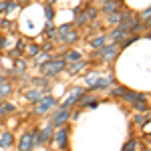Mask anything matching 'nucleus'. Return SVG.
I'll use <instances>...</instances> for the list:
<instances>
[{
	"label": "nucleus",
	"instance_id": "nucleus-35",
	"mask_svg": "<svg viewBox=\"0 0 151 151\" xmlns=\"http://www.w3.org/2000/svg\"><path fill=\"white\" fill-rule=\"evenodd\" d=\"M101 2H107V0H101Z\"/></svg>",
	"mask_w": 151,
	"mask_h": 151
},
{
	"label": "nucleus",
	"instance_id": "nucleus-24",
	"mask_svg": "<svg viewBox=\"0 0 151 151\" xmlns=\"http://www.w3.org/2000/svg\"><path fill=\"white\" fill-rule=\"evenodd\" d=\"M85 14H87V18H89V20H93L95 16H97V10L91 8V6H87V8H85Z\"/></svg>",
	"mask_w": 151,
	"mask_h": 151
},
{
	"label": "nucleus",
	"instance_id": "nucleus-31",
	"mask_svg": "<svg viewBox=\"0 0 151 151\" xmlns=\"http://www.w3.org/2000/svg\"><path fill=\"white\" fill-rule=\"evenodd\" d=\"M6 47V38H4V36H0V48H4Z\"/></svg>",
	"mask_w": 151,
	"mask_h": 151
},
{
	"label": "nucleus",
	"instance_id": "nucleus-12",
	"mask_svg": "<svg viewBox=\"0 0 151 151\" xmlns=\"http://www.w3.org/2000/svg\"><path fill=\"white\" fill-rule=\"evenodd\" d=\"M101 55H103V60H113L117 57V47H103Z\"/></svg>",
	"mask_w": 151,
	"mask_h": 151
},
{
	"label": "nucleus",
	"instance_id": "nucleus-33",
	"mask_svg": "<svg viewBox=\"0 0 151 151\" xmlns=\"http://www.w3.org/2000/svg\"><path fill=\"white\" fill-rule=\"evenodd\" d=\"M147 24H149V26H151V20H149V22H147Z\"/></svg>",
	"mask_w": 151,
	"mask_h": 151
},
{
	"label": "nucleus",
	"instance_id": "nucleus-1",
	"mask_svg": "<svg viewBox=\"0 0 151 151\" xmlns=\"http://www.w3.org/2000/svg\"><path fill=\"white\" fill-rule=\"evenodd\" d=\"M63 70H67V63H65L63 57H52L50 60H47L45 65H40V75L47 77V79L57 77V75L63 73Z\"/></svg>",
	"mask_w": 151,
	"mask_h": 151
},
{
	"label": "nucleus",
	"instance_id": "nucleus-9",
	"mask_svg": "<svg viewBox=\"0 0 151 151\" xmlns=\"http://www.w3.org/2000/svg\"><path fill=\"white\" fill-rule=\"evenodd\" d=\"M10 93H12V83L2 75V77H0V101H2L4 97H8Z\"/></svg>",
	"mask_w": 151,
	"mask_h": 151
},
{
	"label": "nucleus",
	"instance_id": "nucleus-2",
	"mask_svg": "<svg viewBox=\"0 0 151 151\" xmlns=\"http://www.w3.org/2000/svg\"><path fill=\"white\" fill-rule=\"evenodd\" d=\"M58 30V40H63V42H67V45H73V42H77L79 40V32L75 30V26L73 24H60L57 28Z\"/></svg>",
	"mask_w": 151,
	"mask_h": 151
},
{
	"label": "nucleus",
	"instance_id": "nucleus-36",
	"mask_svg": "<svg viewBox=\"0 0 151 151\" xmlns=\"http://www.w3.org/2000/svg\"><path fill=\"white\" fill-rule=\"evenodd\" d=\"M0 103H2V101H0Z\"/></svg>",
	"mask_w": 151,
	"mask_h": 151
},
{
	"label": "nucleus",
	"instance_id": "nucleus-19",
	"mask_svg": "<svg viewBox=\"0 0 151 151\" xmlns=\"http://www.w3.org/2000/svg\"><path fill=\"white\" fill-rule=\"evenodd\" d=\"M105 42H107V36H97L91 40V48H103Z\"/></svg>",
	"mask_w": 151,
	"mask_h": 151
},
{
	"label": "nucleus",
	"instance_id": "nucleus-25",
	"mask_svg": "<svg viewBox=\"0 0 151 151\" xmlns=\"http://www.w3.org/2000/svg\"><path fill=\"white\" fill-rule=\"evenodd\" d=\"M135 147H137V141H127V143H125V147H123V151H133L135 149Z\"/></svg>",
	"mask_w": 151,
	"mask_h": 151
},
{
	"label": "nucleus",
	"instance_id": "nucleus-5",
	"mask_svg": "<svg viewBox=\"0 0 151 151\" xmlns=\"http://www.w3.org/2000/svg\"><path fill=\"white\" fill-rule=\"evenodd\" d=\"M35 149V133H22L18 139V151H32Z\"/></svg>",
	"mask_w": 151,
	"mask_h": 151
},
{
	"label": "nucleus",
	"instance_id": "nucleus-13",
	"mask_svg": "<svg viewBox=\"0 0 151 151\" xmlns=\"http://www.w3.org/2000/svg\"><path fill=\"white\" fill-rule=\"evenodd\" d=\"M85 67H87V63H85V60H77V63H69V65H67V70L73 73V75H77V73H81Z\"/></svg>",
	"mask_w": 151,
	"mask_h": 151
},
{
	"label": "nucleus",
	"instance_id": "nucleus-32",
	"mask_svg": "<svg viewBox=\"0 0 151 151\" xmlns=\"http://www.w3.org/2000/svg\"><path fill=\"white\" fill-rule=\"evenodd\" d=\"M0 77H2V69H0Z\"/></svg>",
	"mask_w": 151,
	"mask_h": 151
},
{
	"label": "nucleus",
	"instance_id": "nucleus-11",
	"mask_svg": "<svg viewBox=\"0 0 151 151\" xmlns=\"http://www.w3.org/2000/svg\"><path fill=\"white\" fill-rule=\"evenodd\" d=\"M63 58H65L67 65H69V63H77V60H81V52L75 50V48H70V50H67V52L63 55Z\"/></svg>",
	"mask_w": 151,
	"mask_h": 151
},
{
	"label": "nucleus",
	"instance_id": "nucleus-17",
	"mask_svg": "<svg viewBox=\"0 0 151 151\" xmlns=\"http://www.w3.org/2000/svg\"><path fill=\"white\" fill-rule=\"evenodd\" d=\"M125 36H127V30H125V28H117V30H113V32H111V36H109V38H113L115 42H119V40H123Z\"/></svg>",
	"mask_w": 151,
	"mask_h": 151
},
{
	"label": "nucleus",
	"instance_id": "nucleus-15",
	"mask_svg": "<svg viewBox=\"0 0 151 151\" xmlns=\"http://www.w3.org/2000/svg\"><path fill=\"white\" fill-rule=\"evenodd\" d=\"M117 8H119V2L117 0H107V2H103V6H101L103 12H115Z\"/></svg>",
	"mask_w": 151,
	"mask_h": 151
},
{
	"label": "nucleus",
	"instance_id": "nucleus-29",
	"mask_svg": "<svg viewBox=\"0 0 151 151\" xmlns=\"http://www.w3.org/2000/svg\"><path fill=\"white\" fill-rule=\"evenodd\" d=\"M145 121H147V117H143V115H137V117H135V123H137V125H143Z\"/></svg>",
	"mask_w": 151,
	"mask_h": 151
},
{
	"label": "nucleus",
	"instance_id": "nucleus-20",
	"mask_svg": "<svg viewBox=\"0 0 151 151\" xmlns=\"http://www.w3.org/2000/svg\"><path fill=\"white\" fill-rule=\"evenodd\" d=\"M12 111H14L12 103H0V115H6V113H12Z\"/></svg>",
	"mask_w": 151,
	"mask_h": 151
},
{
	"label": "nucleus",
	"instance_id": "nucleus-4",
	"mask_svg": "<svg viewBox=\"0 0 151 151\" xmlns=\"http://www.w3.org/2000/svg\"><path fill=\"white\" fill-rule=\"evenodd\" d=\"M55 107H57V99H55V97H50V95H45V97L35 105V113L45 115V113H48V111H50V109H55Z\"/></svg>",
	"mask_w": 151,
	"mask_h": 151
},
{
	"label": "nucleus",
	"instance_id": "nucleus-7",
	"mask_svg": "<svg viewBox=\"0 0 151 151\" xmlns=\"http://www.w3.org/2000/svg\"><path fill=\"white\" fill-rule=\"evenodd\" d=\"M81 97H83V89H75V91H73V93H70L69 97L63 101V105H60V107H65V109H70V107H73L75 103H79V101H81Z\"/></svg>",
	"mask_w": 151,
	"mask_h": 151
},
{
	"label": "nucleus",
	"instance_id": "nucleus-26",
	"mask_svg": "<svg viewBox=\"0 0 151 151\" xmlns=\"http://www.w3.org/2000/svg\"><path fill=\"white\" fill-rule=\"evenodd\" d=\"M133 109H135V111H145L147 107H145L143 101H137V103H133Z\"/></svg>",
	"mask_w": 151,
	"mask_h": 151
},
{
	"label": "nucleus",
	"instance_id": "nucleus-18",
	"mask_svg": "<svg viewBox=\"0 0 151 151\" xmlns=\"http://www.w3.org/2000/svg\"><path fill=\"white\" fill-rule=\"evenodd\" d=\"M50 55H48V52H45V50H42V52H38V55H36L35 57V63L36 65H45V63H47V60H50Z\"/></svg>",
	"mask_w": 151,
	"mask_h": 151
},
{
	"label": "nucleus",
	"instance_id": "nucleus-30",
	"mask_svg": "<svg viewBox=\"0 0 151 151\" xmlns=\"http://www.w3.org/2000/svg\"><path fill=\"white\" fill-rule=\"evenodd\" d=\"M149 16H151V8H149V10H145V12H143V16H141V18H143V20H147V22H149Z\"/></svg>",
	"mask_w": 151,
	"mask_h": 151
},
{
	"label": "nucleus",
	"instance_id": "nucleus-6",
	"mask_svg": "<svg viewBox=\"0 0 151 151\" xmlns=\"http://www.w3.org/2000/svg\"><path fill=\"white\" fill-rule=\"evenodd\" d=\"M67 135H69L67 127H58V131L52 135V139H55L58 149H65V147H67Z\"/></svg>",
	"mask_w": 151,
	"mask_h": 151
},
{
	"label": "nucleus",
	"instance_id": "nucleus-10",
	"mask_svg": "<svg viewBox=\"0 0 151 151\" xmlns=\"http://www.w3.org/2000/svg\"><path fill=\"white\" fill-rule=\"evenodd\" d=\"M12 143H14V137L10 131H0V147H10Z\"/></svg>",
	"mask_w": 151,
	"mask_h": 151
},
{
	"label": "nucleus",
	"instance_id": "nucleus-27",
	"mask_svg": "<svg viewBox=\"0 0 151 151\" xmlns=\"http://www.w3.org/2000/svg\"><path fill=\"white\" fill-rule=\"evenodd\" d=\"M119 20H121V14H119V12H117V14H111V16H109V22H111V24H117Z\"/></svg>",
	"mask_w": 151,
	"mask_h": 151
},
{
	"label": "nucleus",
	"instance_id": "nucleus-3",
	"mask_svg": "<svg viewBox=\"0 0 151 151\" xmlns=\"http://www.w3.org/2000/svg\"><path fill=\"white\" fill-rule=\"evenodd\" d=\"M67 119H70V109H65V107H58L57 111L50 117V125L52 127H65Z\"/></svg>",
	"mask_w": 151,
	"mask_h": 151
},
{
	"label": "nucleus",
	"instance_id": "nucleus-8",
	"mask_svg": "<svg viewBox=\"0 0 151 151\" xmlns=\"http://www.w3.org/2000/svg\"><path fill=\"white\" fill-rule=\"evenodd\" d=\"M24 97H26V101H28V103H35L36 105L42 97H45V91H42V89H30V91H26V93H24Z\"/></svg>",
	"mask_w": 151,
	"mask_h": 151
},
{
	"label": "nucleus",
	"instance_id": "nucleus-28",
	"mask_svg": "<svg viewBox=\"0 0 151 151\" xmlns=\"http://www.w3.org/2000/svg\"><path fill=\"white\" fill-rule=\"evenodd\" d=\"M95 81H97V75H87V85H91V87H93Z\"/></svg>",
	"mask_w": 151,
	"mask_h": 151
},
{
	"label": "nucleus",
	"instance_id": "nucleus-22",
	"mask_svg": "<svg viewBox=\"0 0 151 151\" xmlns=\"http://www.w3.org/2000/svg\"><path fill=\"white\" fill-rule=\"evenodd\" d=\"M79 103H81L83 107H97V101H95V99H89V97H81Z\"/></svg>",
	"mask_w": 151,
	"mask_h": 151
},
{
	"label": "nucleus",
	"instance_id": "nucleus-34",
	"mask_svg": "<svg viewBox=\"0 0 151 151\" xmlns=\"http://www.w3.org/2000/svg\"><path fill=\"white\" fill-rule=\"evenodd\" d=\"M48 2H55V0H48Z\"/></svg>",
	"mask_w": 151,
	"mask_h": 151
},
{
	"label": "nucleus",
	"instance_id": "nucleus-23",
	"mask_svg": "<svg viewBox=\"0 0 151 151\" xmlns=\"http://www.w3.org/2000/svg\"><path fill=\"white\" fill-rule=\"evenodd\" d=\"M45 16H47V22H52V18H55V8H52V6H45Z\"/></svg>",
	"mask_w": 151,
	"mask_h": 151
},
{
	"label": "nucleus",
	"instance_id": "nucleus-16",
	"mask_svg": "<svg viewBox=\"0 0 151 151\" xmlns=\"http://www.w3.org/2000/svg\"><path fill=\"white\" fill-rule=\"evenodd\" d=\"M111 83H113V77H103V79H97L91 89H105V87L111 85Z\"/></svg>",
	"mask_w": 151,
	"mask_h": 151
},
{
	"label": "nucleus",
	"instance_id": "nucleus-21",
	"mask_svg": "<svg viewBox=\"0 0 151 151\" xmlns=\"http://www.w3.org/2000/svg\"><path fill=\"white\" fill-rule=\"evenodd\" d=\"M24 69H26V63H24L22 58H16V63H14V69H12V70H16V73H24Z\"/></svg>",
	"mask_w": 151,
	"mask_h": 151
},
{
	"label": "nucleus",
	"instance_id": "nucleus-14",
	"mask_svg": "<svg viewBox=\"0 0 151 151\" xmlns=\"http://www.w3.org/2000/svg\"><path fill=\"white\" fill-rule=\"evenodd\" d=\"M38 52H40V47H38V45H35V42H26V47H24V55H26V57L35 58Z\"/></svg>",
	"mask_w": 151,
	"mask_h": 151
}]
</instances>
